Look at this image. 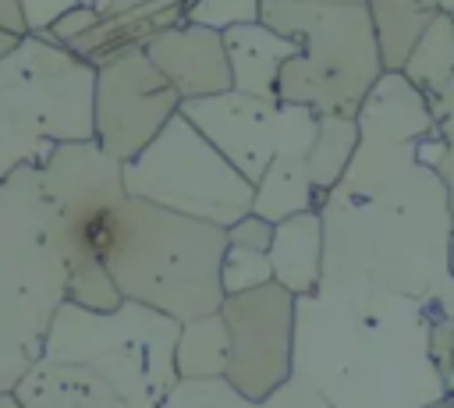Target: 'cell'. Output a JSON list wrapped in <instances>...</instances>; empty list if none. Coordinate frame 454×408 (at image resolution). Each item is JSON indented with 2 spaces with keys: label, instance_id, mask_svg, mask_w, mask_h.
I'll use <instances>...</instances> for the list:
<instances>
[{
  "label": "cell",
  "instance_id": "cell-1",
  "mask_svg": "<svg viewBox=\"0 0 454 408\" xmlns=\"http://www.w3.org/2000/svg\"><path fill=\"white\" fill-rule=\"evenodd\" d=\"M355 121L358 145L319 202V287L372 284L429 298L447 277L454 216L447 184L422 163V142L433 135L429 103L401 71H383Z\"/></svg>",
  "mask_w": 454,
  "mask_h": 408
},
{
  "label": "cell",
  "instance_id": "cell-2",
  "mask_svg": "<svg viewBox=\"0 0 454 408\" xmlns=\"http://www.w3.org/2000/svg\"><path fill=\"white\" fill-rule=\"evenodd\" d=\"M433 305L372 284L294 302V376L330 408H426L447 397L429 358Z\"/></svg>",
  "mask_w": 454,
  "mask_h": 408
},
{
  "label": "cell",
  "instance_id": "cell-3",
  "mask_svg": "<svg viewBox=\"0 0 454 408\" xmlns=\"http://www.w3.org/2000/svg\"><path fill=\"white\" fill-rule=\"evenodd\" d=\"M177 330L181 323L135 302L114 312L64 302L14 394L25 408H160L177 383Z\"/></svg>",
  "mask_w": 454,
  "mask_h": 408
},
{
  "label": "cell",
  "instance_id": "cell-4",
  "mask_svg": "<svg viewBox=\"0 0 454 408\" xmlns=\"http://www.w3.org/2000/svg\"><path fill=\"white\" fill-rule=\"evenodd\" d=\"M67 302V259L39 167L0 181V390L39 362L46 330Z\"/></svg>",
  "mask_w": 454,
  "mask_h": 408
},
{
  "label": "cell",
  "instance_id": "cell-5",
  "mask_svg": "<svg viewBox=\"0 0 454 408\" xmlns=\"http://www.w3.org/2000/svg\"><path fill=\"white\" fill-rule=\"evenodd\" d=\"M223 227L124 199L114 213V238L103 266L124 302L145 305L174 323L220 312Z\"/></svg>",
  "mask_w": 454,
  "mask_h": 408
},
{
  "label": "cell",
  "instance_id": "cell-6",
  "mask_svg": "<svg viewBox=\"0 0 454 408\" xmlns=\"http://www.w3.org/2000/svg\"><path fill=\"white\" fill-rule=\"evenodd\" d=\"M259 21L298 46L277 75V103L358 114L383 75L365 0H262Z\"/></svg>",
  "mask_w": 454,
  "mask_h": 408
},
{
  "label": "cell",
  "instance_id": "cell-7",
  "mask_svg": "<svg viewBox=\"0 0 454 408\" xmlns=\"http://www.w3.org/2000/svg\"><path fill=\"white\" fill-rule=\"evenodd\" d=\"M96 67L50 35H21L0 60V181L39 167L60 142L92 138Z\"/></svg>",
  "mask_w": 454,
  "mask_h": 408
},
{
  "label": "cell",
  "instance_id": "cell-8",
  "mask_svg": "<svg viewBox=\"0 0 454 408\" xmlns=\"http://www.w3.org/2000/svg\"><path fill=\"white\" fill-rule=\"evenodd\" d=\"M121 181L128 199L223 231L252 213V184L181 114H174L135 160L121 163Z\"/></svg>",
  "mask_w": 454,
  "mask_h": 408
},
{
  "label": "cell",
  "instance_id": "cell-9",
  "mask_svg": "<svg viewBox=\"0 0 454 408\" xmlns=\"http://www.w3.org/2000/svg\"><path fill=\"white\" fill-rule=\"evenodd\" d=\"M248 184L262 177L270 160L277 153L305 156L319 114L309 106H287V103H270L255 96H241L234 89L206 99H184L177 110Z\"/></svg>",
  "mask_w": 454,
  "mask_h": 408
},
{
  "label": "cell",
  "instance_id": "cell-10",
  "mask_svg": "<svg viewBox=\"0 0 454 408\" xmlns=\"http://www.w3.org/2000/svg\"><path fill=\"white\" fill-rule=\"evenodd\" d=\"M294 294L280 284L223 294L220 319L231 355L223 380L248 401H266L294 376Z\"/></svg>",
  "mask_w": 454,
  "mask_h": 408
},
{
  "label": "cell",
  "instance_id": "cell-11",
  "mask_svg": "<svg viewBox=\"0 0 454 408\" xmlns=\"http://www.w3.org/2000/svg\"><path fill=\"white\" fill-rule=\"evenodd\" d=\"M181 110V96L153 67L145 50L121 53L96 67L92 138L117 163L135 160Z\"/></svg>",
  "mask_w": 454,
  "mask_h": 408
},
{
  "label": "cell",
  "instance_id": "cell-12",
  "mask_svg": "<svg viewBox=\"0 0 454 408\" xmlns=\"http://www.w3.org/2000/svg\"><path fill=\"white\" fill-rule=\"evenodd\" d=\"M39 174L60 220H82L96 209H114L128 199L121 163L106 156L96 138L53 145L50 156L39 163Z\"/></svg>",
  "mask_w": 454,
  "mask_h": 408
},
{
  "label": "cell",
  "instance_id": "cell-13",
  "mask_svg": "<svg viewBox=\"0 0 454 408\" xmlns=\"http://www.w3.org/2000/svg\"><path fill=\"white\" fill-rule=\"evenodd\" d=\"M145 57L184 99H206L231 89V67L223 53V35L202 25L177 21L145 43Z\"/></svg>",
  "mask_w": 454,
  "mask_h": 408
},
{
  "label": "cell",
  "instance_id": "cell-14",
  "mask_svg": "<svg viewBox=\"0 0 454 408\" xmlns=\"http://www.w3.org/2000/svg\"><path fill=\"white\" fill-rule=\"evenodd\" d=\"M181 11H184V0H153V4H142V7L117 11V14H103L67 50L78 60H85L89 67H99V64H106L121 53L145 50V43L153 35H160L163 28L181 21Z\"/></svg>",
  "mask_w": 454,
  "mask_h": 408
},
{
  "label": "cell",
  "instance_id": "cell-15",
  "mask_svg": "<svg viewBox=\"0 0 454 408\" xmlns=\"http://www.w3.org/2000/svg\"><path fill=\"white\" fill-rule=\"evenodd\" d=\"M223 53H227L234 92L277 103V75L298 53V46L270 32L262 21H252L223 32Z\"/></svg>",
  "mask_w": 454,
  "mask_h": 408
},
{
  "label": "cell",
  "instance_id": "cell-16",
  "mask_svg": "<svg viewBox=\"0 0 454 408\" xmlns=\"http://www.w3.org/2000/svg\"><path fill=\"white\" fill-rule=\"evenodd\" d=\"M270 273L273 284H280L287 294L305 298L319 291L323 280V220L319 209H305L294 216H284L273 224L270 241Z\"/></svg>",
  "mask_w": 454,
  "mask_h": 408
},
{
  "label": "cell",
  "instance_id": "cell-17",
  "mask_svg": "<svg viewBox=\"0 0 454 408\" xmlns=\"http://www.w3.org/2000/svg\"><path fill=\"white\" fill-rule=\"evenodd\" d=\"M160 408H330L305 380L291 376L266 401L241 397L223 376L220 380H177Z\"/></svg>",
  "mask_w": 454,
  "mask_h": 408
},
{
  "label": "cell",
  "instance_id": "cell-18",
  "mask_svg": "<svg viewBox=\"0 0 454 408\" xmlns=\"http://www.w3.org/2000/svg\"><path fill=\"white\" fill-rule=\"evenodd\" d=\"M365 7L383 71H401L419 35L429 28L433 18L443 14L436 0H365Z\"/></svg>",
  "mask_w": 454,
  "mask_h": 408
},
{
  "label": "cell",
  "instance_id": "cell-19",
  "mask_svg": "<svg viewBox=\"0 0 454 408\" xmlns=\"http://www.w3.org/2000/svg\"><path fill=\"white\" fill-rule=\"evenodd\" d=\"M305 209H319V195L309 181L305 156L277 153L262 170V177L252 184V213L270 224H280L284 216H294Z\"/></svg>",
  "mask_w": 454,
  "mask_h": 408
},
{
  "label": "cell",
  "instance_id": "cell-20",
  "mask_svg": "<svg viewBox=\"0 0 454 408\" xmlns=\"http://www.w3.org/2000/svg\"><path fill=\"white\" fill-rule=\"evenodd\" d=\"M231 341L220 312L181 323L174 344V373L177 380H220L227 369Z\"/></svg>",
  "mask_w": 454,
  "mask_h": 408
},
{
  "label": "cell",
  "instance_id": "cell-21",
  "mask_svg": "<svg viewBox=\"0 0 454 408\" xmlns=\"http://www.w3.org/2000/svg\"><path fill=\"white\" fill-rule=\"evenodd\" d=\"M355 145H358V121L355 117H348V114H319L316 138H312V145L305 153V170H309V181H312L319 202L340 181Z\"/></svg>",
  "mask_w": 454,
  "mask_h": 408
},
{
  "label": "cell",
  "instance_id": "cell-22",
  "mask_svg": "<svg viewBox=\"0 0 454 408\" xmlns=\"http://www.w3.org/2000/svg\"><path fill=\"white\" fill-rule=\"evenodd\" d=\"M404 82L411 89H419L426 99L436 96L450 78H454V35H450V21L447 14L433 18L429 28L419 35V43L411 46L404 67H401Z\"/></svg>",
  "mask_w": 454,
  "mask_h": 408
},
{
  "label": "cell",
  "instance_id": "cell-23",
  "mask_svg": "<svg viewBox=\"0 0 454 408\" xmlns=\"http://www.w3.org/2000/svg\"><path fill=\"white\" fill-rule=\"evenodd\" d=\"M259 7H262V0H184L181 21L202 25V28H213L223 35L227 28L259 21Z\"/></svg>",
  "mask_w": 454,
  "mask_h": 408
},
{
  "label": "cell",
  "instance_id": "cell-24",
  "mask_svg": "<svg viewBox=\"0 0 454 408\" xmlns=\"http://www.w3.org/2000/svg\"><path fill=\"white\" fill-rule=\"evenodd\" d=\"M262 284H273L266 252H252V248L227 245L223 263H220V287H223V294L255 291V287H262Z\"/></svg>",
  "mask_w": 454,
  "mask_h": 408
},
{
  "label": "cell",
  "instance_id": "cell-25",
  "mask_svg": "<svg viewBox=\"0 0 454 408\" xmlns=\"http://www.w3.org/2000/svg\"><path fill=\"white\" fill-rule=\"evenodd\" d=\"M429 103V117L436 124V135L443 142V163H440V181L447 184V195H450V206H454V78L426 99Z\"/></svg>",
  "mask_w": 454,
  "mask_h": 408
},
{
  "label": "cell",
  "instance_id": "cell-26",
  "mask_svg": "<svg viewBox=\"0 0 454 408\" xmlns=\"http://www.w3.org/2000/svg\"><path fill=\"white\" fill-rule=\"evenodd\" d=\"M429 358H433V365L440 373L443 390L450 394V387H454V319L433 316V326H429Z\"/></svg>",
  "mask_w": 454,
  "mask_h": 408
},
{
  "label": "cell",
  "instance_id": "cell-27",
  "mask_svg": "<svg viewBox=\"0 0 454 408\" xmlns=\"http://www.w3.org/2000/svg\"><path fill=\"white\" fill-rule=\"evenodd\" d=\"M227 245H238V248H252V252H270V241H273V224L255 216V213H245L241 220H234L227 231Z\"/></svg>",
  "mask_w": 454,
  "mask_h": 408
},
{
  "label": "cell",
  "instance_id": "cell-28",
  "mask_svg": "<svg viewBox=\"0 0 454 408\" xmlns=\"http://www.w3.org/2000/svg\"><path fill=\"white\" fill-rule=\"evenodd\" d=\"M18 7H21V18H25L28 35H43V32H50V25L57 18H64L78 4L74 0H18Z\"/></svg>",
  "mask_w": 454,
  "mask_h": 408
},
{
  "label": "cell",
  "instance_id": "cell-29",
  "mask_svg": "<svg viewBox=\"0 0 454 408\" xmlns=\"http://www.w3.org/2000/svg\"><path fill=\"white\" fill-rule=\"evenodd\" d=\"M96 21H99V14H96L92 7H71V11H67L64 18H57V21L50 25V32H43V35H50L57 46L67 50V46H71L74 39H82Z\"/></svg>",
  "mask_w": 454,
  "mask_h": 408
},
{
  "label": "cell",
  "instance_id": "cell-30",
  "mask_svg": "<svg viewBox=\"0 0 454 408\" xmlns=\"http://www.w3.org/2000/svg\"><path fill=\"white\" fill-rule=\"evenodd\" d=\"M426 302L433 305V312H436V316H443V319H454V277L447 273V277L440 280V287H436V291H433Z\"/></svg>",
  "mask_w": 454,
  "mask_h": 408
},
{
  "label": "cell",
  "instance_id": "cell-31",
  "mask_svg": "<svg viewBox=\"0 0 454 408\" xmlns=\"http://www.w3.org/2000/svg\"><path fill=\"white\" fill-rule=\"evenodd\" d=\"M0 28H4V32H14V35H28L18 0H0Z\"/></svg>",
  "mask_w": 454,
  "mask_h": 408
},
{
  "label": "cell",
  "instance_id": "cell-32",
  "mask_svg": "<svg viewBox=\"0 0 454 408\" xmlns=\"http://www.w3.org/2000/svg\"><path fill=\"white\" fill-rule=\"evenodd\" d=\"M21 43V35H14V32H4L0 28V60L7 57V53H14V46Z\"/></svg>",
  "mask_w": 454,
  "mask_h": 408
},
{
  "label": "cell",
  "instance_id": "cell-33",
  "mask_svg": "<svg viewBox=\"0 0 454 408\" xmlns=\"http://www.w3.org/2000/svg\"><path fill=\"white\" fill-rule=\"evenodd\" d=\"M142 4H153V0H106V14H117V11H128V7H142Z\"/></svg>",
  "mask_w": 454,
  "mask_h": 408
},
{
  "label": "cell",
  "instance_id": "cell-34",
  "mask_svg": "<svg viewBox=\"0 0 454 408\" xmlns=\"http://www.w3.org/2000/svg\"><path fill=\"white\" fill-rule=\"evenodd\" d=\"M0 408H25L14 390H0Z\"/></svg>",
  "mask_w": 454,
  "mask_h": 408
},
{
  "label": "cell",
  "instance_id": "cell-35",
  "mask_svg": "<svg viewBox=\"0 0 454 408\" xmlns=\"http://www.w3.org/2000/svg\"><path fill=\"white\" fill-rule=\"evenodd\" d=\"M447 273L454 277V216H450V238H447Z\"/></svg>",
  "mask_w": 454,
  "mask_h": 408
},
{
  "label": "cell",
  "instance_id": "cell-36",
  "mask_svg": "<svg viewBox=\"0 0 454 408\" xmlns=\"http://www.w3.org/2000/svg\"><path fill=\"white\" fill-rule=\"evenodd\" d=\"M426 408H454V401H450V397H440V401H433V404H426Z\"/></svg>",
  "mask_w": 454,
  "mask_h": 408
},
{
  "label": "cell",
  "instance_id": "cell-37",
  "mask_svg": "<svg viewBox=\"0 0 454 408\" xmlns=\"http://www.w3.org/2000/svg\"><path fill=\"white\" fill-rule=\"evenodd\" d=\"M436 4H440V11H443V14H450V11H454V0H436Z\"/></svg>",
  "mask_w": 454,
  "mask_h": 408
},
{
  "label": "cell",
  "instance_id": "cell-38",
  "mask_svg": "<svg viewBox=\"0 0 454 408\" xmlns=\"http://www.w3.org/2000/svg\"><path fill=\"white\" fill-rule=\"evenodd\" d=\"M447 21H450V35H454V11H450V14H447Z\"/></svg>",
  "mask_w": 454,
  "mask_h": 408
},
{
  "label": "cell",
  "instance_id": "cell-39",
  "mask_svg": "<svg viewBox=\"0 0 454 408\" xmlns=\"http://www.w3.org/2000/svg\"><path fill=\"white\" fill-rule=\"evenodd\" d=\"M447 397H450V401H454V387H450V394H447Z\"/></svg>",
  "mask_w": 454,
  "mask_h": 408
}]
</instances>
